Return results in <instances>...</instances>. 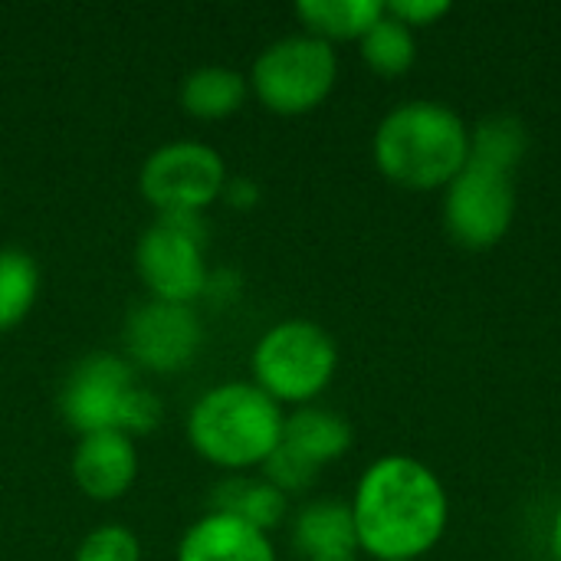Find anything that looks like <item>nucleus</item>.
<instances>
[{"mask_svg": "<svg viewBox=\"0 0 561 561\" xmlns=\"http://www.w3.org/2000/svg\"><path fill=\"white\" fill-rule=\"evenodd\" d=\"M352 437H355L352 424L342 414H335L329 408L306 404V408H299L296 414L286 417L283 440L273 450V457L263 463V473L286 496L306 493V490L316 486L319 470L325 463L348 454Z\"/></svg>", "mask_w": 561, "mask_h": 561, "instance_id": "10", "label": "nucleus"}, {"mask_svg": "<svg viewBox=\"0 0 561 561\" xmlns=\"http://www.w3.org/2000/svg\"><path fill=\"white\" fill-rule=\"evenodd\" d=\"M227 184L217 148L201 141H171L154 148L138 174L141 197L158 214H204Z\"/></svg>", "mask_w": 561, "mask_h": 561, "instance_id": "8", "label": "nucleus"}, {"mask_svg": "<svg viewBox=\"0 0 561 561\" xmlns=\"http://www.w3.org/2000/svg\"><path fill=\"white\" fill-rule=\"evenodd\" d=\"M283 408L253 381H227L204 391L187 414V440L220 470L263 467L283 440Z\"/></svg>", "mask_w": 561, "mask_h": 561, "instance_id": "3", "label": "nucleus"}, {"mask_svg": "<svg viewBox=\"0 0 561 561\" xmlns=\"http://www.w3.org/2000/svg\"><path fill=\"white\" fill-rule=\"evenodd\" d=\"M122 342L138 368L174 375L197 358L204 342V325L194 306L148 299L125 319Z\"/></svg>", "mask_w": 561, "mask_h": 561, "instance_id": "11", "label": "nucleus"}, {"mask_svg": "<svg viewBox=\"0 0 561 561\" xmlns=\"http://www.w3.org/2000/svg\"><path fill=\"white\" fill-rule=\"evenodd\" d=\"M178 561H276V549L266 533L224 516H201L181 539Z\"/></svg>", "mask_w": 561, "mask_h": 561, "instance_id": "13", "label": "nucleus"}, {"mask_svg": "<svg viewBox=\"0 0 561 561\" xmlns=\"http://www.w3.org/2000/svg\"><path fill=\"white\" fill-rule=\"evenodd\" d=\"M72 561H141V546L131 529L108 523V526L92 529L79 542Z\"/></svg>", "mask_w": 561, "mask_h": 561, "instance_id": "21", "label": "nucleus"}, {"mask_svg": "<svg viewBox=\"0 0 561 561\" xmlns=\"http://www.w3.org/2000/svg\"><path fill=\"white\" fill-rule=\"evenodd\" d=\"M220 197H224L230 207H237V210H250V207L260 201V187H256L250 178H227Z\"/></svg>", "mask_w": 561, "mask_h": 561, "instance_id": "23", "label": "nucleus"}, {"mask_svg": "<svg viewBox=\"0 0 561 561\" xmlns=\"http://www.w3.org/2000/svg\"><path fill=\"white\" fill-rule=\"evenodd\" d=\"M250 368L253 385L263 388L279 408H306L332 385L339 348L322 325L309 319H286L260 335Z\"/></svg>", "mask_w": 561, "mask_h": 561, "instance_id": "5", "label": "nucleus"}, {"mask_svg": "<svg viewBox=\"0 0 561 561\" xmlns=\"http://www.w3.org/2000/svg\"><path fill=\"white\" fill-rule=\"evenodd\" d=\"M335 79V49L309 33H293L270 43L247 76L250 92L276 115H306L319 108L332 95Z\"/></svg>", "mask_w": 561, "mask_h": 561, "instance_id": "6", "label": "nucleus"}, {"mask_svg": "<svg viewBox=\"0 0 561 561\" xmlns=\"http://www.w3.org/2000/svg\"><path fill=\"white\" fill-rule=\"evenodd\" d=\"M526 148H529V131L513 115H490L477 122V128H470V161H483L490 168L513 174L526 158Z\"/></svg>", "mask_w": 561, "mask_h": 561, "instance_id": "19", "label": "nucleus"}, {"mask_svg": "<svg viewBox=\"0 0 561 561\" xmlns=\"http://www.w3.org/2000/svg\"><path fill=\"white\" fill-rule=\"evenodd\" d=\"M296 16L309 36L325 39L332 46V43L362 39L385 16V3L381 0H299Z\"/></svg>", "mask_w": 561, "mask_h": 561, "instance_id": "17", "label": "nucleus"}, {"mask_svg": "<svg viewBox=\"0 0 561 561\" xmlns=\"http://www.w3.org/2000/svg\"><path fill=\"white\" fill-rule=\"evenodd\" d=\"M552 559L561 561V506L556 519H552Z\"/></svg>", "mask_w": 561, "mask_h": 561, "instance_id": "24", "label": "nucleus"}, {"mask_svg": "<svg viewBox=\"0 0 561 561\" xmlns=\"http://www.w3.org/2000/svg\"><path fill=\"white\" fill-rule=\"evenodd\" d=\"M135 266L151 299L191 306L204 296L207 270V224L201 214H158L138 237Z\"/></svg>", "mask_w": 561, "mask_h": 561, "instance_id": "7", "label": "nucleus"}, {"mask_svg": "<svg viewBox=\"0 0 561 561\" xmlns=\"http://www.w3.org/2000/svg\"><path fill=\"white\" fill-rule=\"evenodd\" d=\"M210 513H224L233 516L260 533H273L276 526H283L286 513H289V496L279 493L266 477H227L210 490Z\"/></svg>", "mask_w": 561, "mask_h": 561, "instance_id": "15", "label": "nucleus"}, {"mask_svg": "<svg viewBox=\"0 0 561 561\" xmlns=\"http://www.w3.org/2000/svg\"><path fill=\"white\" fill-rule=\"evenodd\" d=\"M135 477H138V450L128 434L95 431L79 437V447L72 454V480L89 500L112 503L131 490Z\"/></svg>", "mask_w": 561, "mask_h": 561, "instance_id": "12", "label": "nucleus"}, {"mask_svg": "<svg viewBox=\"0 0 561 561\" xmlns=\"http://www.w3.org/2000/svg\"><path fill=\"white\" fill-rule=\"evenodd\" d=\"M348 506L358 549L378 561H417L444 539L450 523L440 477L404 454L375 460Z\"/></svg>", "mask_w": 561, "mask_h": 561, "instance_id": "1", "label": "nucleus"}, {"mask_svg": "<svg viewBox=\"0 0 561 561\" xmlns=\"http://www.w3.org/2000/svg\"><path fill=\"white\" fill-rule=\"evenodd\" d=\"M454 7L447 0H394V3H385V13L394 16L398 23H404L408 30H417V26H434L440 23Z\"/></svg>", "mask_w": 561, "mask_h": 561, "instance_id": "22", "label": "nucleus"}, {"mask_svg": "<svg viewBox=\"0 0 561 561\" xmlns=\"http://www.w3.org/2000/svg\"><path fill=\"white\" fill-rule=\"evenodd\" d=\"M293 549L302 561H358L352 506L342 500L306 503L293 519Z\"/></svg>", "mask_w": 561, "mask_h": 561, "instance_id": "14", "label": "nucleus"}, {"mask_svg": "<svg viewBox=\"0 0 561 561\" xmlns=\"http://www.w3.org/2000/svg\"><path fill=\"white\" fill-rule=\"evenodd\" d=\"M250 82L230 66H201L181 82V108L201 122H217L243 108Z\"/></svg>", "mask_w": 561, "mask_h": 561, "instance_id": "16", "label": "nucleus"}, {"mask_svg": "<svg viewBox=\"0 0 561 561\" xmlns=\"http://www.w3.org/2000/svg\"><path fill=\"white\" fill-rule=\"evenodd\" d=\"M516 217L513 174L490 168L483 161H467V168L444 187V224L447 233L467 250L496 247Z\"/></svg>", "mask_w": 561, "mask_h": 561, "instance_id": "9", "label": "nucleus"}, {"mask_svg": "<svg viewBox=\"0 0 561 561\" xmlns=\"http://www.w3.org/2000/svg\"><path fill=\"white\" fill-rule=\"evenodd\" d=\"M371 154L391 184L404 191H437L467 168L470 128L444 102H401L375 128Z\"/></svg>", "mask_w": 561, "mask_h": 561, "instance_id": "2", "label": "nucleus"}, {"mask_svg": "<svg viewBox=\"0 0 561 561\" xmlns=\"http://www.w3.org/2000/svg\"><path fill=\"white\" fill-rule=\"evenodd\" d=\"M358 46H362L365 66L375 76H381V79H398V76H404L417 62L414 30H408L404 23H398L388 13L358 39Z\"/></svg>", "mask_w": 561, "mask_h": 561, "instance_id": "18", "label": "nucleus"}, {"mask_svg": "<svg viewBox=\"0 0 561 561\" xmlns=\"http://www.w3.org/2000/svg\"><path fill=\"white\" fill-rule=\"evenodd\" d=\"M59 408L76 434L122 431L135 437L161 421V401L138 385L131 362L112 352H92L72 365Z\"/></svg>", "mask_w": 561, "mask_h": 561, "instance_id": "4", "label": "nucleus"}, {"mask_svg": "<svg viewBox=\"0 0 561 561\" xmlns=\"http://www.w3.org/2000/svg\"><path fill=\"white\" fill-rule=\"evenodd\" d=\"M39 293L36 260L23 250H0V332L20 325Z\"/></svg>", "mask_w": 561, "mask_h": 561, "instance_id": "20", "label": "nucleus"}]
</instances>
